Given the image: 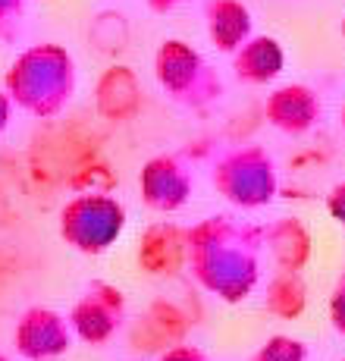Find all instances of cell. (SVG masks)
Segmentation results:
<instances>
[{
    "label": "cell",
    "mask_w": 345,
    "mask_h": 361,
    "mask_svg": "<svg viewBox=\"0 0 345 361\" xmlns=\"http://www.w3.org/2000/svg\"><path fill=\"white\" fill-rule=\"evenodd\" d=\"M6 94L32 116H54L75 92V63L60 44H34L13 60L4 79Z\"/></svg>",
    "instance_id": "1"
},
{
    "label": "cell",
    "mask_w": 345,
    "mask_h": 361,
    "mask_svg": "<svg viewBox=\"0 0 345 361\" xmlns=\"http://www.w3.org/2000/svg\"><path fill=\"white\" fill-rule=\"evenodd\" d=\"M154 69L161 85L176 104L201 110L207 104L220 101L223 85L211 73V66L201 60V54L192 51L185 41H163V47L154 57Z\"/></svg>",
    "instance_id": "2"
},
{
    "label": "cell",
    "mask_w": 345,
    "mask_h": 361,
    "mask_svg": "<svg viewBox=\"0 0 345 361\" xmlns=\"http://www.w3.org/2000/svg\"><path fill=\"white\" fill-rule=\"evenodd\" d=\"M213 185L223 189V198L236 201L245 207H258L273 198L276 189V170L270 154L261 148H242L232 151L223 164L213 170Z\"/></svg>",
    "instance_id": "3"
},
{
    "label": "cell",
    "mask_w": 345,
    "mask_h": 361,
    "mask_svg": "<svg viewBox=\"0 0 345 361\" xmlns=\"http://www.w3.org/2000/svg\"><path fill=\"white\" fill-rule=\"evenodd\" d=\"M63 239L73 242L79 252H104L107 242L123 230V207L107 198H75L63 207Z\"/></svg>",
    "instance_id": "4"
},
{
    "label": "cell",
    "mask_w": 345,
    "mask_h": 361,
    "mask_svg": "<svg viewBox=\"0 0 345 361\" xmlns=\"http://www.w3.org/2000/svg\"><path fill=\"white\" fill-rule=\"evenodd\" d=\"M13 345L23 358L47 361L69 349V327L60 314L47 308H29L13 330Z\"/></svg>",
    "instance_id": "5"
},
{
    "label": "cell",
    "mask_w": 345,
    "mask_h": 361,
    "mask_svg": "<svg viewBox=\"0 0 345 361\" xmlns=\"http://www.w3.org/2000/svg\"><path fill=\"white\" fill-rule=\"evenodd\" d=\"M267 116L276 129L301 135L320 120V98L308 85H282L267 101Z\"/></svg>",
    "instance_id": "6"
},
{
    "label": "cell",
    "mask_w": 345,
    "mask_h": 361,
    "mask_svg": "<svg viewBox=\"0 0 345 361\" xmlns=\"http://www.w3.org/2000/svg\"><path fill=\"white\" fill-rule=\"evenodd\" d=\"M142 185H144V201L157 211H172L179 207L189 192L192 179L185 173V166L176 157H154L148 166L142 170Z\"/></svg>",
    "instance_id": "7"
},
{
    "label": "cell",
    "mask_w": 345,
    "mask_h": 361,
    "mask_svg": "<svg viewBox=\"0 0 345 361\" xmlns=\"http://www.w3.org/2000/svg\"><path fill=\"white\" fill-rule=\"evenodd\" d=\"M207 35L211 41L226 54H236L248 38H251V13L239 0H207Z\"/></svg>",
    "instance_id": "8"
},
{
    "label": "cell",
    "mask_w": 345,
    "mask_h": 361,
    "mask_svg": "<svg viewBox=\"0 0 345 361\" xmlns=\"http://www.w3.org/2000/svg\"><path fill=\"white\" fill-rule=\"evenodd\" d=\"M282 60L286 57H282V47L276 38H248L232 57V69H236L239 82L264 85L280 75Z\"/></svg>",
    "instance_id": "9"
},
{
    "label": "cell",
    "mask_w": 345,
    "mask_h": 361,
    "mask_svg": "<svg viewBox=\"0 0 345 361\" xmlns=\"http://www.w3.org/2000/svg\"><path fill=\"white\" fill-rule=\"evenodd\" d=\"M25 6H29V0H0V41L4 44L19 38L25 23Z\"/></svg>",
    "instance_id": "10"
},
{
    "label": "cell",
    "mask_w": 345,
    "mask_h": 361,
    "mask_svg": "<svg viewBox=\"0 0 345 361\" xmlns=\"http://www.w3.org/2000/svg\"><path fill=\"white\" fill-rule=\"evenodd\" d=\"M254 361H305V345L299 339L276 336L254 355Z\"/></svg>",
    "instance_id": "11"
},
{
    "label": "cell",
    "mask_w": 345,
    "mask_h": 361,
    "mask_svg": "<svg viewBox=\"0 0 345 361\" xmlns=\"http://www.w3.org/2000/svg\"><path fill=\"white\" fill-rule=\"evenodd\" d=\"M330 211H333V217L345 224V183H339L333 192H330Z\"/></svg>",
    "instance_id": "12"
},
{
    "label": "cell",
    "mask_w": 345,
    "mask_h": 361,
    "mask_svg": "<svg viewBox=\"0 0 345 361\" xmlns=\"http://www.w3.org/2000/svg\"><path fill=\"white\" fill-rule=\"evenodd\" d=\"M10 116H13V101L6 92H0V135H4V129L10 126Z\"/></svg>",
    "instance_id": "13"
},
{
    "label": "cell",
    "mask_w": 345,
    "mask_h": 361,
    "mask_svg": "<svg viewBox=\"0 0 345 361\" xmlns=\"http://www.w3.org/2000/svg\"><path fill=\"white\" fill-rule=\"evenodd\" d=\"M179 4H185V0H148V6L154 13H170V10H176Z\"/></svg>",
    "instance_id": "14"
},
{
    "label": "cell",
    "mask_w": 345,
    "mask_h": 361,
    "mask_svg": "<svg viewBox=\"0 0 345 361\" xmlns=\"http://www.w3.org/2000/svg\"><path fill=\"white\" fill-rule=\"evenodd\" d=\"M342 132H345V107H342Z\"/></svg>",
    "instance_id": "15"
},
{
    "label": "cell",
    "mask_w": 345,
    "mask_h": 361,
    "mask_svg": "<svg viewBox=\"0 0 345 361\" xmlns=\"http://www.w3.org/2000/svg\"><path fill=\"white\" fill-rule=\"evenodd\" d=\"M0 361H10V358H6V355H4V352H0Z\"/></svg>",
    "instance_id": "16"
},
{
    "label": "cell",
    "mask_w": 345,
    "mask_h": 361,
    "mask_svg": "<svg viewBox=\"0 0 345 361\" xmlns=\"http://www.w3.org/2000/svg\"><path fill=\"white\" fill-rule=\"evenodd\" d=\"M342 35H345V19H342Z\"/></svg>",
    "instance_id": "17"
}]
</instances>
